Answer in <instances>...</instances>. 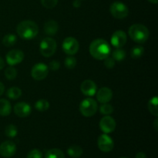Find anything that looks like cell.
Listing matches in <instances>:
<instances>
[{
  "mask_svg": "<svg viewBox=\"0 0 158 158\" xmlns=\"http://www.w3.org/2000/svg\"><path fill=\"white\" fill-rule=\"evenodd\" d=\"M89 53L94 59L103 60L110 54V46L106 40L97 39L89 45Z\"/></svg>",
  "mask_w": 158,
  "mask_h": 158,
  "instance_id": "obj_1",
  "label": "cell"
},
{
  "mask_svg": "<svg viewBox=\"0 0 158 158\" xmlns=\"http://www.w3.org/2000/svg\"><path fill=\"white\" fill-rule=\"evenodd\" d=\"M16 31L21 38L24 40H32L38 34L39 27L35 22L26 20L19 23Z\"/></svg>",
  "mask_w": 158,
  "mask_h": 158,
  "instance_id": "obj_2",
  "label": "cell"
},
{
  "mask_svg": "<svg viewBox=\"0 0 158 158\" xmlns=\"http://www.w3.org/2000/svg\"><path fill=\"white\" fill-rule=\"evenodd\" d=\"M149 30L142 24H134L130 27L129 35L131 40L137 43H144L149 38Z\"/></svg>",
  "mask_w": 158,
  "mask_h": 158,
  "instance_id": "obj_3",
  "label": "cell"
},
{
  "mask_svg": "<svg viewBox=\"0 0 158 158\" xmlns=\"http://www.w3.org/2000/svg\"><path fill=\"white\" fill-rule=\"evenodd\" d=\"M98 106L97 101L93 98H86L80 103V111L83 116L86 117H93L97 113Z\"/></svg>",
  "mask_w": 158,
  "mask_h": 158,
  "instance_id": "obj_4",
  "label": "cell"
},
{
  "mask_svg": "<svg viewBox=\"0 0 158 158\" xmlns=\"http://www.w3.org/2000/svg\"><path fill=\"white\" fill-rule=\"evenodd\" d=\"M56 42L50 37L43 39L40 45V50L44 57H50L55 53L56 50Z\"/></svg>",
  "mask_w": 158,
  "mask_h": 158,
  "instance_id": "obj_5",
  "label": "cell"
},
{
  "mask_svg": "<svg viewBox=\"0 0 158 158\" xmlns=\"http://www.w3.org/2000/svg\"><path fill=\"white\" fill-rule=\"evenodd\" d=\"M110 13L114 18L118 19H125L129 14V9L128 7L121 2H114L111 4Z\"/></svg>",
  "mask_w": 158,
  "mask_h": 158,
  "instance_id": "obj_6",
  "label": "cell"
},
{
  "mask_svg": "<svg viewBox=\"0 0 158 158\" xmlns=\"http://www.w3.org/2000/svg\"><path fill=\"white\" fill-rule=\"evenodd\" d=\"M62 47L66 54L69 56H73L78 52L80 44L78 41L73 37H67L63 40Z\"/></svg>",
  "mask_w": 158,
  "mask_h": 158,
  "instance_id": "obj_7",
  "label": "cell"
},
{
  "mask_svg": "<svg viewBox=\"0 0 158 158\" xmlns=\"http://www.w3.org/2000/svg\"><path fill=\"white\" fill-rule=\"evenodd\" d=\"M97 145L99 149L105 153L110 152L114 148V140L110 136L107 135V134H101L97 140Z\"/></svg>",
  "mask_w": 158,
  "mask_h": 158,
  "instance_id": "obj_8",
  "label": "cell"
},
{
  "mask_svg": "<svg viewBox=\"0 0 158 158\" xmlns=\"http://www.w3.org/2000/svg\"><path fill=\"white\" fill-rule=\"evenodd\" d=\"M49 68L44 63H37L32 67L31 71L32 77L35 80H43L48 76Z\"/></svg>",
  "mask_w": 158,
  "mask_h": 158,
  "instance_id": "obj_9",
  "label": "cell"
},
{
  "mask_svg": "<svg viewBox=\"0 0 158 158\" xmlns=\"http://www.w3.org/2000/svg\"><path fill=\"white\" fill-rule=\"evenodd\" d=\"M16 145L11 140L2 142L0 145V154L3 157L9 158L15 155L16 152Z\"/></svg>",
  "mask_w": 158,
  "mask_h": 158,
  "instance_id": "obj_10",
  "label": "cell"
},
{
  "mask_svg": "<svg viewBox=\"0 0 158 158\" xmlns=\"http://www.w3.org/2000/svg\"><path fill=\"white\" fill-rule=\"evenodd\" d=\"M116 126L115 120L109 115L103 117L100 121V128L104 134L112 133L116 129Z\"/></svg>",
  "mask_w": 158,
  "mask_h": 158,
  "instance_id": "obj_11",
  "label": "cell"
},
{
  "mask_svg": "<svg viewBox=\"0 0 158 158\" xmlns=\"http://www.w3.org/2000/svg\"><path fill=\"white\" fill-rule=\"evenodd\" d=\"M6 62L9 66H15L21 63L24 59V53L19 49H12L6 54Z\"/></svg>",
  "mask_w": 158,
  "mask_h": 158,
  "instance_id": "obj_12",
  "label": "cell"
},
{
  "mask_svg": "<svg viewBox=\"0 0 158 158\" xmlns=\"http://www.w3.org/2000/svg\"><path fill=\"white\" fill-rule=\"evenodd\" d=\"M127 34L122 30H117L111 36V44L116 48H122L127 43Z\"/></svg>",
  "mask_w": 158,
  "mask_h": 158,
  "instance_id": "obj_13",
  "label": "cell"
},
{
  "mask_svg": "<svg viewBox=\"0 0 158 158\" xmlns=\"http://www.w3.org/2000/svg\"><path fill=\"white\" fill-rule=\"evenodd\" d=\"M97 86L96 83L91 80H86L81 83V92L86 97H93L97 93Z\"/></svg>",
  "mask_w": 158,
  "mask_h": 158,
  "instance_id": "obj_14",
  "label": "cell"
},
{
  "mask_svg": "<svg viewBox=\"0 0 158 158\" xmlns=\"http://www.w3.org/2000/svg\"><path fill=\"white\" fill-rule=\"evenodd\" d=\"M14 113L19 117H27L30 115L31 109L30 105L25 102H20L14 106Z\"/></svg>",
  "mask_w": 158,
  "mask_h": 158,
  "instance_id": "obj_15",
  "label": "cell"
},
{
  "mask_svg": "<svg viewBox=\"0 0 158 158\" xmlns=\"http://www.w3.org/2000/svg\"><path fill=\"white\" fill-rule=\"evenodd\" d=\"M113 97V92L110 88L103 87L100 88L97 94V99L100 103H109Z\"/></svg>",
  "mask_w": 158,
  "mask_h": 158,
  "instance_id": "obj_16",
  "label": "cell"
},
{
  "mask_svg": "<svg viewBox=\"0 0 158 158\" xmlns=\"http://www.w3.org/2000/svg\"><path fill=\"white\" fill-rule=\"evenodd\" d=\"M45 33L49 35H53L58 32L59 25L54 20H49V21L45 23L44 26H43Z\"/></svg>",
  "mask_w": 158,
  "mask_h": 158,
  "instance_id": "obj_17",
  "label": "cell"
},
{
  "mask_svg": "<svg viewBox=\"0 0 158 158\" xmlns=\"http://www.w3.org/2000/svg\"><path fill=\"white\" fill-rule=\"evenodd\" d=\"M12 112V106L10 103L6 99L0 100V116L7 117Z\"/></svg>",
  "mask_w": 158,
  "mask_h": 158,
  "instance_id": "obj_18",
  "label": "cell"
},
{
  "mask_svg": "<svg viewBox=\"0 0 158 158\" xmlns=\"http://www.w3.org/2000/svg\"><path fill=\"white\" fill-rule=\"evenodd\" d=\"M83 149L78 145H73L67 149V154L69 157L73 158H78L83 154Z\"/></svg>",
  "mask_w": 158,
  "mask_h": 158,
  "instance_id": "obj_19",
  "label": "cell"
},
{
  "mask_svg": "<svg viewBox=\"0 0 158 158\" xmlns=\"http://www.w3.org/2000/svg\"><path fill=\"white\" fill-rule=\"evenodd\" d=\"M158 99L157 96L152 97L148 102V110L152 115L157 117L158 116Z\"/></svg>",
  "mask_w": 158,
  "mask_h": 158,
  "instance_id": "obj_20",
  "label": "cell"
},
{
  "mask_svg": "<svg viewBox=\"0 0 158 158\" xmlns=\"http://www.w3.org/2000/svg\"><path fill=\"white\" fill-rule=\"evenodd\" d=\"M45 158H65V155L61 150L53 148L46 152Z\"/></svg>",
  "mask_w": 158,
  "mask_h": 158,
  "instance_id": "obj_21",
  "label": "cell"
},
{
  "mask_svg": "<svg viewBox=\"0 0 158 158\" xmlns=\"http://www.w3.org/2000/svg\"><path fill=\"white\" fill-rule=\"evenodd\" d=\"M17 41L16 35L14 34H7L2 39V43L6 47H10L15 44Z\"/></svg>",
  "mask_w": 158,
  "mask_h": 158,
  "instance_id": "obj_22",
  "label": "cell"
},
{
  "mask_svg": "<svg viewBox=\"0 0 158 158\" xmlns=\"http://www.w3.org/2000/svg\"><path fill=\"white\" fill-rule=\"evenodd\" d=\"M112 58L115 61L121 62L126 58V52L121 48H117L114 52H112Z\"/></svg>",
  "mask_w": 158,
  "mask_h": 158,
  "instance_id": "obj_23",
  "label": "cell"
},
{
  "mask_svg": "<svg viewBox=\"0 0 158 158\" xmlns=\"http://www.w3.org/2000/svg\"><path fill=\"white\" fill-rule=\"evenodd\" d=\"M22 95V90L19 87H14L10 88L8 89L7 91V96L9 99L12 100H17Z\"/></svg>",
  "mask_w": 158,
  "mask_h": 158,
  "instance_id": "obj_24",
  "label": "cell"
},
{
  "mask_svg": "<svg viewBox=\"0 0 158 158\" xmlns=\"http://www.w3.org/2000/svg\"><path fill=\"white\" fill-rule=\"evenodd\" d=\"M143 53H144V49L141 46H134V47L132 48L131 51V57L133 59H135V60L140 58L143 55Z\"/></svg>",
  "mask_w": 158,
  "mask_h": 158,
  "instance_id": "obj_25",
  "label": "cell"
},
{
  "mask_svg": "<svg viewBox=\"0 0 158 158\" xmlns=\"http://www.w3.org/2000/svg\"><path fill=\"white\" fill-rule=\"evenodd\" d=\"M35 108L40 112H44L49 108V103L46 100H39L35 103Z\"/></svg>",
  "mask_w": 158,
  "mask_h": 158,
  "instance_id": "obj_26",
  "label": "cell"
},
{
  "mask_svg": "<svg viewBox=\"0 0 158 158\" xmlns=\"http://www.w3.org/2000/svg\"><path fill=\"white\" fill-rule=\"evenodd\" d=\"M18 134V129H17L16 127L13 124H9L5 129V134H6L7 137H11V138H13Z\"/></svg>",
  "mask_w": 158,
  "mask_h": 158,
  "instance_id": "obj_27",
  "label": "cell"
},
{
  "mask_svg": "<svg viewBox=\"0 0 158 158\" xmlns=\"http://www.w3.org/2000/svg\"><path fill=\"white\" fill-rule=\"evenodd\" d=\"M5 76L7 78V80H12L17 77V70L13 66H10L7 67L5 70Z\"/></svg>",
  "mask_w": 158,
  "mask_h": 158,
  "instance_id": "obj_28",
  "label": "cell"
},
{
  "mask_svg": "<svg viewBox=\"0 0 158 158\" xmlns=\"http://www.w3.org/2000/svg\"><path fill=\"white\" fill-rule=\"evenodd\" d=\"M100 111L102 114L105 116L110 115L113 112H114V108L109 103H102L101 106L100 107Z\"/></svg>",
  "mask_w": 158,
  "mask_h": 158,
  "instance_id": "obj_29",
  "label": "cell"
},
{
  "mask_svg": "<svg viewBox=\"0 0 158 158\" xmlns=\"http://www.w3.org/2000/svg\"><path fill=\"white\" fill-rule=\"evenodd\" d=\"M77 60H76L75 57L73 56H68L65 59L64 64L67 69H72L73 68H75V66H77Z\"/></svg>",
  "mask_w": 158,
  "mask_h": 158,
  "instance_id": "obj_30",
  "label": "cell"
},
{
  "mask_svg": "<svg viewBox=\"0 0 158 158\" xmlns=\"http://www.w3.org/2000/svg\"><path fill=\"white\" fill-rule=\"evenodd\" d=\"M41 3L46 9H53L58 3V0H41Z\"/></svg>",
  "mask_w": 158,
  "mask_h": 158,
  "instance_id": "obj_31",
  "label": "cell"
},
{
  "mask_svg": "<svg viewBox=\"0 0 158 158\" xmlns=\"http://www.w3.org/2000/svg\"><path fill=\"white\" fill-rule=\"evenodd\" d=\"M27 158H43V153L38 149H33L27 154Z\"/></svg>",
  "mask_w": 158,
  "mask_h": 158,
  "instance_id": "obj_32",
  "label": "cell"
},
{
  "mask_svg": "<svg viewBox=\"0 0 158 158\" xmlns=\"http://www.w3.org/2000/svg\"><path fill=\"white\" fill-rule=\"evenodd\" d=\"M104 66L107 69H112L115 66V60L112 57H106V59H104Z\"/></svg>",
  "mask_w": 158,
  "mask_h": 158,
  "instance_id": "obj_33",
  "label": "cell"
},
{
  "mask_svg": "<svg viewBox=\"0 0 158 158\" xmlns=\"http://www.w3.org/2000/svg\"><path fill=\"white\" fill-rule=\"evenodd\" d=\"M60 62H58L57 60H52V61H51L50 63H49V66H48V68H49L51 70H55V71L60 69Z\"/></svg>",
  "mask_w": 158,
  "mask_h": 158,
  "instance_id": "obj_34",
  "label": "cell"
},
{
  "mask_svg": "<svg viewBox=\"0 0 158 158\" xmlns=\"http://www.w3.org/2000/svg\"><path fill=\"white\" fill-rule=\"evenodd\" d=\"M135 158H147V155L145 153L143 152H139L137 153V155H136Z\"/></svg>",
  "mask_w": 158,
  "mask_h": 158,
  "instance_id": "obj_35",
  "label": "cell"
},
{
  "mask_svg": "<svg viewBox=\"0 0 158 158\" xmlns=\"http://www.w3.org/2000/svg\"><path fill=\"white\" fill-rule=\"evenodd\" d=\"M81 0H75V1L73 2V6L75 8H79L80 7V6H81Z\"/></svg>",
  "mask_w": 158,
  "mask_h": 158,
  "instance_id": "obj_36",
  "label": "cell"
},
{
  "mask_svg": "<svg viewBox=\"0 0 158 158\" xmlns=\"http://www.w3.org/2000/svg\"><path fill=\"white\" fill-rule=\"evenodd\" d=\"M4 91H5L4 85H3L2 83H1V82H0V96L2 95L3 93H4Z\"/></svg>",
  "mask_w": 158,
  "mask_h": 158,
  "instance_id": "obj_37",
  "label": "cell"
},
{
  "mask_svg": "<svg viewBox=\"0 0 158 158\" xmlns=\"http://www.w3.org/2000/svg\"><path fill=\"white\" fill-rule=\"evenodd\" d=\"M4 66H5L4 60H3V59L0 56V70L3 69V68H4Z\"/></svg>",
  "mask_w": 158,
  "mask_h": 158,
  "instance_id": "obj_38",
  "label": "cell"
},
{
  "mask_svg": "<svg viewBox=\"0 0 158 158\" xmlns=\"http://www.w3.org/2000/svg\"><path fill=\"white\" fill-rule=\"evenodd\" d=\"M154 129H155L156 131H158V129H157V128H158V120H157V119H156V120H154Z\"/></svg>",
  "mask_w": 158,
  "mask_h": 158,
  "instance_id": "obj_39",
  "label": "cell"
},
{
  "mask_svg": "<svg viewBox=\"0 0 158 158\" xmlns=\"http://www.w3.org/2000/svg\"><path fill=\"white\" fill-rule=\"evenodd\" d=\"M151 3H153V4H157L158 2V0H148Z\"/></svg>",
  "mask_w": 158,
  "mask_h": 158,
  "instance_id": "obj_40",
  "label": "cell"
},
{
  "mask_svg": "<svg viewBox=\"0 0 158 158\" xmlns=\"http://www.w3.org/2000/svg\"><path fill=\"white\" fill-rule=\"evenodd\" d=\"M120 158H127V157H120Z\"/></svg>",
  "mask_w": 158,
  "mask_h": 158,
  "instance_id": "obj_41",
  "label": "cell"
}]
</instances>
